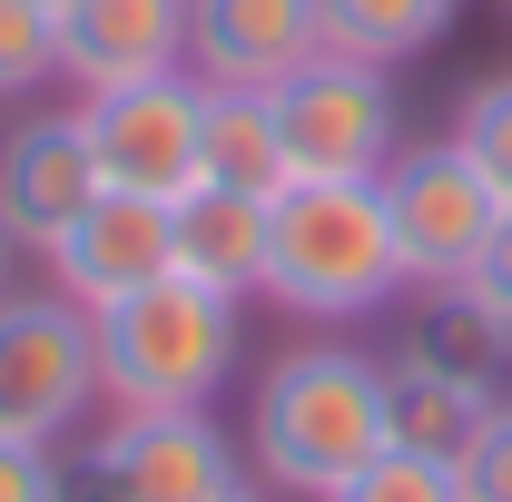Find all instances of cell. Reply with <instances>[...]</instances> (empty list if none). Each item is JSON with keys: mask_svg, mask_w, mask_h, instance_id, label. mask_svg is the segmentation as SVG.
<instances>
[{"mask_svg": "<svg viewBox=\"0 0 512 502\" xmlns=\"http://www.w3.org/2000/svg\"><path fill=\"white\" fill-rule=\"evenodd\" d=\"M50 79H60V10L0 0V99H40Z\"/></svg>", "mask_w": 512, "mask_h": 502, "instance_id": "cell-18", "label": "cell"}, {"mask_svg": "<svg viewBox=\"0 0 512 502\" xmlns=\"http://www.w3.org/2000/svg\"><path fill=\"white\" fill-rule=\"evenodd\" d=\"M50 502H109V473H99V453L79 443V453H60V493Z\"/></svg>", "mask_w": 512, "mask_h": 502, "instance_id": "cell-24", "label": "cell"}, {"mask_svg": "<svg viewBox=\"0 0 512 502\" xmlns=\"http://www.w3.org/2000/svg\"><path fill=\"white\" fill-rule=\"evenodd\" d=\"M325 10V50H345V60H414V50H434L453 30V0H316Z\"/></svg>", "mask_w": 512, "mask_h": 502, "instance_id": "cell-16", "label": "cell"}, {"mask_svg": "<svg viewBox=\"0 0 512 502\" xmlns=\"http://www.w3.org/2000/svg\"><path fill=\"white\" fill-rule=\"evenodd\" d=\"M109 502H217L237 493V443L217 434V414H109L99 434Z\"/></svg>", "mask_w": 512, "mask_h": 502, "instance_id": "cell-8", "label": "cell"}, {"mask_svg": "<svg viewBox=\"0 0 512 502\" xmlns=\"http://www.w3.org/2000/svg\"><path fill=\"white\" fill-rule=\"evenodd\" d=\"M197 69H168V79H128V89H79V138H89V168L99 188H128V197H158L178 207L197 188Z\"/></svg>", "mask_w": 512, "mask_h": 502, "instance_id": "cell-6", "label": "cell"}, {"mask_svg": "<svg viewBox=\"0 0 512 502\" xmlns=\"http://www.w3.org/2000/svg\"><path fill=\"white\" fill-rule=\"evenodd\" d=\"M99 404V335L60 286L0 296V443H60Z\"/></svg>", "mask_w": 512, "mask_h": 502, "instance_id": "cell-4", "label": "cell"}, {"mask_svg": "<svg viewBox=\"0 0 512 502\" xmlns=\"http://www.w3.org/2000/svg\"><path fill=\"white\" fill-rule=\"evenodd\" d=\"M384 375H394V443H414V453H444V463L473 443V424L503 404L493 384L444 375V365H424V355H394Z\"/></svg>", "mask_w": 512, "mask_h": 502, "instance_id": "cell-15", "label": "cell"}, {"mask_svg": "<svg viewBox=\"0 0 512 502\" xmlns=\"http://www.w3.org/2000/svg\"><path fill=\"white\" fill-rule=\"evenodd\" d=\"M463 296H473L483 315H503V325H512V207H503V227L483 237V256L463 266Z\"/></svg>", "mask_w": 512, "mask_h": 502, "instance_id": "cell-22", "label": "cell"}, {"mask_svg": "<svg viewBox=\"0 0 512 502\" xmlns=\"http://www.w3.org/2000/svg\"><path fill=\"white\" fill-rule=\"evenodd\" d=\"M158 276H178L168 207H158V197H128V188H99L89 217L50 247V286H60L69 306H89V315L138 296V286H158Z\"/></svg>", "mask_w": 512, "mask_h": 502, "instance_id": "cell-10", "label": "cell"}, {"mask_svg": "<svg viewBox=\"0 0 512 502\" xmlns=\"http://www.w3.org/2000/svg\"><path fill=\"white\" fill-rule=\"evenodd\" d=\"M375 188H384V227H394V256H404V286H463V266L503 227V197L463 158V138L394 148V168Z\"/></svg>", "mask_w": 512, "mask_h": 502, "instance_id": "cell-5", "label": "cell"}, {"mask_svg": "<svg viewBox=\"0 0 512 502\" xmlns=\"http://www.w3.org/2000/svg\"><path fill=\"white\" fill-rule=\"evenodd\" d=\"M50 10H69V0H50Z\"/></svg>", "mask_w": 512, "mask_h": 502, "instance_id": "cell-27", "label": "cell"}, {"mask_svg": "<svg viewBox=\"0 0 512 502\" xmlns=\"http://www.w3.org/2000/svg\"><path fill=\"white\" fill-rule=\"evenodd\" d=\"M197 178L207 188H247V197H276L296 178L286 168V128H276V89H207V109H197Z\"/></svg>", "mask_w": 512, "mask_h": 502, "instance_id": "cell-14", "label": "cell"}, {"mask_svg": "<svg viewBox=\"0 0 512 502\" xmlns=\"http://www.w3.org/2000/svg\"><path fill=\"white\" fill-rule=\"evenodd\" d=\"M89 197H99V168L69 109H40L0 138V227L20 237V256H50L89 217Z\"/></svg>", "mask_w": 512, "mask_h": 502, "instance_id": "cell-9", "label": "cell"}, {"mask_svg": "<svg viewBox=\"0 0 512 502\" xmlns=\"http://www.w3.org/2000/svg\"><path fill=\"white\" fill-rule=\"evenodd\" d=\"M197 0H69L60 10V79L69 89H128L188 69Z\"/></svg>", "mask_w": 512, "mask_h": 502, "instance_id": "cell-11", "label": "cell"}, {"mask_svg": "<svg viewBox=\"0 0 512 502\" xmlns=\"http://www.w3.org/2000/svg\"><path fill=\"white\" fill-rule=\"evenodd\" d=\"M404 256L375 178H286L266 197V296L306 325H355L394 306Z\"/></svg>", "mask_w": 512, "mask_h": 502, "instance_id": "cell-2", "label": "cell"}, {"mask_svg": "<svg viewBox=\"0 0 512 502\" xmlns=\"http://www.w3.org/2000/svg\"><path fill=\"white\" fill-rule=\"evenodd\" d=\"M276 128H286V168L296 178H384L394 148H404L394 79L375 60H345V50H316L276 89Z\"/></svg>", "mask_w": 512, "mask_h": 502, "instance_id": "cell-7", "label": "cell"}, {"mask_svg": "<svg viewBox=\"0 0 512 502\" xmlns=\"http://www.w3.org/2000/svg\"><path fill=\"white\" fill-rule=\"evenodd\" d=\"M168 247H178V276L207 286V296H227V306L237 296H266V197L197 178L168 207Z\"/></svg>", "mask_w": 512, "mask_h": 502, "instance_id": "cell-13", "label": "cell"}, {"mask_svg": "<svg viewBox=\"0 0 512 502\" xmlns=\"http://www.w3.org/2000/svg\"><path fill=\"white\" fill-rule=\"evenodd\" d=\"M453 138H463V158L493 178V197L512 207V69H493V79H473V89H463Z\"/></svg>", "mask_w": 512, "mask_h": 502, "instance_id": "cell-19", "label": "cell"}, {"mask_svg": "<svg viewBox=\"0 0 512 502\" xmlns=\"http://www.w3.org/2000/svg\"><path fill=\"white\" fill-rule=\"evenodd\" d=\"M60 493V443H0V502H50Z\"/></svg>", "mask_w": 512, "mask_h": 502, "instance_id": "cell-23", "label": "cell"}, {"mask_svg": "<svg viewBox=\"0 0 512 502\" xmlns=\"http://www.w3.org/2000/svg\"><path fill=\"white\" fill-rule=\"evenodd\" d=\"M424 296H434V306H424V325H414L404 355H424V365H444V375L493 384V375H503V355H512V325H503V315H483L463 286H424Z\"/></svg>", "mask_w": 512, "mask_h": 502, "instance_id": "cell-17", "label": "cell"}, {"mask_svg": "<svg viewBox=\"0 0 512 502\" xmlns=\"http://www.w3.org/2000/svg\"><path fill=\"white\" fill-rule=\"evenodd\" d=\"M10 266H20V237L0 227V296H10Z\"/></svg>", "mask_w": 512, "mask_h": 502, "instance_id": "cell-25", "label": "cell"}, {"mask_svg": "<svg viewBox=\"0 0 512 502\" xmlns=\"http://www.w3.org/2000/svg\"><path fill=\"white\" fill-rule=\"evenodd\" d=\"M217 502H266V493H247V483H237V493H217Z\"/></svg>", "mask_w": 512, "mask_h": 502, "instance_id": "cell-26", "label": "cell"}, {"mask_svg": "<svg viewBox=\"0 0 512 502\" xmlns=\"http://www.w3.org/2000/svg\"><path fill=\"white\" fill-rule=\"evenodd\" d=\"M99 335V404L109 414H207L237 375V306L188 276H158L89 315Z\"/></svg>", "mask_w": 512, "mask_h": 502, "instance_id": "cell-3", "label": "cell"}, {"mask_svg": "<svg viewBox=\"0 0 512 502\" xmlns=\"http://www.w3.org/2000/svg\"><path fill=\"white\" fill-rule=\"evenodd\" d=\"M453 473H463V502H512V404H493L473 443L453 453Z\"/></svg>", "mask_w": 512, "mask_h": 502, "instance_id": "cell-21", "label": "cell"}, {"mask_svg": "<svg viewBox=\"0 0 512 502\" xmlns=\"http://www.w3.org/2000/svg\"><path fill=\"white\" fill-rule=\"evenodd\" d=\"M394 443V375L365 345H286L247 404V453L266 493L325 502Z\"/></svg>", "mask_w": 512, "mask_h": 502, "instance_id": "cell-1", "label": "cell"}, {"mask_svg": "<svg viewBox=\"0 0 512 502\" xmlns=\"http://www.w3.org/2000/svg\"><path fill=\"white\" fill-rule=\"evenodd\" d=\"M316 50H325L316 0H197L188 30V69L207 89H286Z\"/></svg>", "mask_w": 512, "mask_h": 502, "instance_id": "cell-12", "label": "cell"}, {"mask_svg": "<svg viewBox=\"0 0 512 502\" xmlns=\"http://www.w3.org/2000/svg\"><path fill=\"white\" fill-rule=\"evenodd\" d=\"M325 502H463V473H453L444 453H414V443H384L375 463L345 483V493Z\"/></svg>", "mask_w": 512, "mask_h": 502, "instance_id": "cell-20", "label": "cell"}]
</instances>
